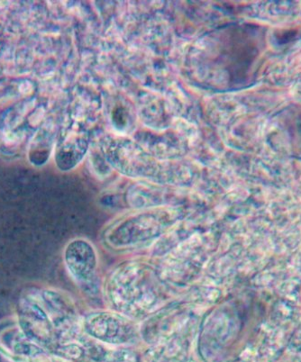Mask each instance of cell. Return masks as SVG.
I'll return each instance as SVG.
<instances>
[{
  "instance_id": "cell-1",
  "label": "cell",
  "mask_w": 301,
  "mask_h": 362,
  "mask_svg": "<svg viewBox=\"0 0 301 362\" xmlns=\"http://www.w3.org/2000/svg\"><path fill=\"white\" fill-rule=\"evenodd\" d=\"M67 263L74 277L89 281L94 274L96 257L93 249L87 243L76 242L69 245Z\"/></svg>"
}]
</instances>
